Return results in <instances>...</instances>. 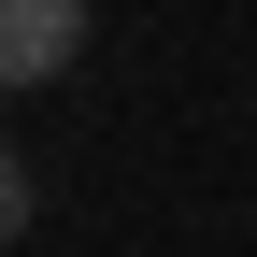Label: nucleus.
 I'll return each instance as SVG.
<instances>
[{
  "instance_id": "f257e3e1",
  "label": "nucleus",
  "mask_w": 257,
  "mask_h": 257,
  "mask_svg": "<svg viewBox=\"0 0 257 257\" xmlns=\"http://www.w3.org/2000/svg\"><path fill=\"white\" fill-rule=\"evenodd\" d=\"M86 57V0H0V86H57Z\"/></svg>"
}]
</instances>
